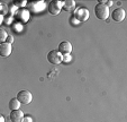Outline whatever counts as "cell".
Segmentation results:
<instances>
[{
	"label": "cell",
	"instance_id": "obj_8",
	"mask_svg": "<svg viewBox=\"0 0 127 122\" xmlns=\"http://www.w3.org/2000/svg\"><path fill=\"white\" fill-rule=\"evenodd\" d=\"M9 118H10V121L11 122H22L23 118H24V113L20 110H14L10 112Z\"/></svg>",
	"mask_w": 127,
	"mask_h": 122
},
{
	"label": "cell",
	"instance_id": "obj_6",
	"mask_svg": "<svg viewBox=\"0 0 127 122\" xmlns=\"http://www.w3.org/2000/svg\"><path fill=\"white\" fill-rule=\"evenodd\" d=\"M125 16H126V14H125V10L123 9V8H117V9H115L111 12V18H113V20L116 23L123 22L125 19Z\"/></svg>",
	"mask_w": 127,
	"mask_h": 122
},
{
	"label": "cell",
	"instance_id": "obj_4",
	"mask_svg": "<svg viewBox=\"0 0 127 122\" xmlns=\"http://www.w3.org/2000/svg\"><path fill=\"white\" fill-rule=\"evenodd\" d=\"M61 7H62V2L58 1V0H52L47 6V10L51 15L53 16H56V15L60 14L61 11Z\"/></svg>",
	"mask_w": 127,
	"mask_h": 122
},
{
	"label": "cell",
	"instance_id": "obj_14",
	"mask_svg": "<svg viewBox=\"0 0 127 122\" xmlns=\"http://www.w3.org/2000/svg\"><path fill=\"white\" fill-rule=\"evenodd\" d=\"M22 122H32V119L31 118H28V117H26V118H23V121Z\"/></svg>",
	"mask_w": 127,
	"mask_h": 122
},
{
	"label": "cell",
	"instance_id": "obj_5",
	"mask_svg": "<svg viewBox=\"0 0 127 122\" xmlns=\"http://www.w3.org/2000/svg\"><path fill=\"white\" fill-rule=\"evenodd\" d=\"M58 51L62 55L70 54V53L72 52V44L70 43L69 41H63V42H61V43L59 44Z\"/></svg>",
	"mask_w": 127,
	"mask_h": 122
},
{
	"label": "cell",
	"instance_id": "obj_3",
	"mask_svg": "<svg viewBox=\"0 0 127 122\" xmlns=\"http://www.w3.org/2000/svg\"><path fill=\"white\" fill-rule=\"evenodd\" d=\"M47 60L52 65H59L62 62V54L58 50H51L47 53Z\"/></svg>",
	"mask_w": 127,
	"mask_h": 122
},
{
	"label": "cell",
	"instance_id": "obj_1",
	"mask_svg": "<svg viewBox=\"0 0 127 122\" xmlns=\"http://www.w3.org/2000/svg\"><path fill=\"white\" fill-rule=\"evenodd\" d=\"M95 15L100 20H106L109 17V8L103 3H98L95 7Z\"/></svg>",
	"mask_w": 127,
	"mask_h": 122
},
{
	"label": "cell",
	"instance_id": "obj_15",
	"mask_svg": "<svg viewBox=\"0 0 127 122\" xmlns=\"http://www.w3.org/2000/svg\"><path fill=\"white\" fill-rule=\"evenodd\" d=\"M0 122H5V117L0 113Z\"/></svg>",
	"mask_w": 127,
	"mask_h": 122
},
{
	"label": "cell",
	"instance_id": "obj_12",
	"mask_svg": "<svg viewBox=\"0 0 127 122\" xmlns=\"http://www.w3.org/2000/svg\"><path fill=\"white\" fill-rule=\"evenodd\" d=\"M12 42H14V37H12L11 35H8L7 40H6V43H8V44H11Z\"/></svg>",
	"mask_w": 127,
	"mask_h": 122
},
{
	"label": "cell",
	"instance_id": "obj_10",
	"mask_svg": "<svg viewBox=\"0 0 127 122\" xmlns=\"http://www.w3.org/2000/svg\"><path fill=\"white\" fill-rule=\"evenodd\" d=\"M7 37H8L7 32H6L5 29H1V28H0V43H3V42H6Z\"/></svg>",
	"mask_w": 127,
	"mask_h": 122
},
{
	"label": "cell",
	"instance_id": "obj_7",
	"mask_svg": "<svg viewBox=\"0 0 127 122\" xmlns=\"http://www.w3.org/2000/svg\"><path fill=\"white\" fill-rule=\"evenodd\" d=\"M12 49H11V44H8L6 42L3 43H0V57L7 58L10 55Z\"/></svg>",
	"mask_w": 127,
	"mask_h": 122
},
{
	"label": "cell",
	"instance_id": "obj_2",
	"mask_svg": "<svg viewBox=\"0 0 127 122\" xmlns=\"http://www.w3.org/2000/svg\"><path fill=\"white\" fill-rule=\"evenodd\" d=\"M16 98L19 101L20 104H25V105H26V104H29L32 102L33 95H32V93L28 91H20V92H18Z\"/></svg>",
	"mask_w": 127,
	"mask_h": 122
},
{
	"label": "cell",
	"instance_id": "obj_11",
	"mask_svg": "<svg viewBox=\"0 0 127 122\" xmlns=\"http://www.w3.org/2000/svg\"><path fill=\"white\" fill-rule=\"evenodd\" d=\"M14 3L17 7H23V6L26 5V1H14Z\"/></svg>",
	"mask_w": 127,
	"mask_h": 122
},
{
	"label": "cell",
	"instance_id": "obj_9",
	"mask_svg": "<svg viewBox=\"0 0 127 122\" xmlns=\"http://www.w3.org/2000/svg\"><path fill=\"white\" fill-rule=\"evenodd\" d=\"M19 106H20V103H19V101L17 100L16 97L15 98H11V100L9 101V109L11 111L14 110H19Z\"/></svg>",
	"mask_w": 127,
	"mask_h": 122
},
{
	"label": "cell",
	"instance_id": "obj_13",
	"mask_svg": "<svg viewBox=\"0 0 127 122\" xmlns=\"http://www.w3.org/2000/svg\"><path fill=\"white\" fill-rule=\"evenodd\" d=\"M66 61V62H69L70 60H71V57H70V54H66V55H62V61Z\"/></svg>",
	"mask_w": 127,
	"mask_h": 122
}]
</instances>
